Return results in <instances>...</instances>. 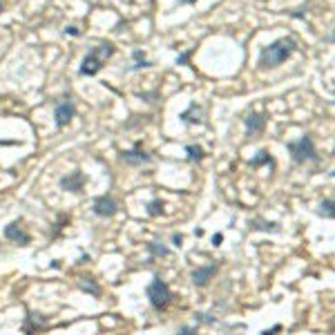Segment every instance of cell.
Instances as JSON below:
<instances>
[{"instance_id": "3957f363", "label": "cell", "mask_w": 335, "mask_h": 335, "mask_svg": "<svg viewBox=\"0 0 335 335\" xmlns=\"http://www.w3.org/2000/svg\"><path fill=\"white\" fill-rule=\"evenodd\" d=\"M288 152H291L293 161L295 163H304V161H317V152L315 146H313V139L308 134H304L300 141H291L286 143Z\"/></svg>"}, {"instance_id": "484cf974", "label": "cell", "mask_w": 335, "mask_h": 335, "mask_svg": "<svg viewBox=\"0 0 335 335\" xmlns=\"http://www.w3.org/2000/svg\"><path fill=\"white\" fill-rule=\"evenodd\" d=\"M328 40H333V43H335V29H333V34L328 36Z\"/></svg>"}, {"instance_id": "ba28073f", "label": "cell", "mask_w": 335, "mask_h": 335, "mask_svg": "<svg viewBox=\"0 0 335 335\" xmlns=\"http://www.w3.org/2000/svg\"><path fill=\"white\" fill-rule=\"evenodd\" d=\"M264 125H266L264 114H248V118H246V132H248V137L261 134L264 132Z\"/></svg>"}, {"instance_id": "ffe728a7", "label": "cell", "mask_w": 335, "mask_h": 335, "mask_svg": "<svg viewBox=\"0 0 335 335\" xmlns=\"http://www.w3.org/2000/svg\"><path fill=\"white\" fill-rule=\"evenodd\" d=\"M134 58H141V51H134ZM148 65H150V63L143 58V60H139V63L134 65V70H139V67H148Z\"/></svg>"}, {"instance_id": "5bb4252c", "label": "cell", "mask_w": 335, "mask_h": 335, "mask_svg": "<svg viewBox=\"0 0 335 335\" xmlns=\"http://www.w3.org/2000/svg\"><path fill=\"white\" fill-rule=\"evenodd\" d=\"M264 163H268V166H275V163H273V157H271V154H268L266 150H261V152H257V157L250 161V166H252V168H259V166H264Z\"/></svg>"}, {"instance_id": "2e32d148", "label": "cell", "mask_w": 335, "mask_h": 335, "mask_svg": "<svg viewBox=\"0 0 335 335\" xmlns=\"http://www.w3.org/2000/svg\"><path fill=\"white\" fill-rule=\"evenodd\" d=\"M148 250H150L152 255H157V257H166V255H170V250L166 248V246L157 244V241H152V244H148Z\"/></svg>"}, {"instance_id": "5b68a950", "label": "cell", "mask_w": 335, "mask_h": 335, "mask_svg": "<svg viewBox=\"0 0 335 335\" xmlns=\"http://www.w3.org/2000/svg\"><path fill=\"white\" fill-rule=\"evenodd\" d=\"M54 114H56V125H58V127H65L67 123L74 118V105H72V101H60V103H56Z\"/></svg>"}, {"instance_id": "7402d4cb", "label": "cell", "mask_w": 335, "mask_h": 335, "mask_svg": "<svg viewBox=\"0 0 335 335\" xmlns=\"http://www.w3.org/2000/svg\"><path fill=\"white\" fill-rule=\"evenodd\" d=\"M282 331V326L277 324V326H273V328H268V331H264V335H273V333H280Z\"/></svg>"}, {"instance_id": "83f0119b", "label": "cell", "mask_w": 335, "mask_h": 335, "mask_svg": "<svg viewBox=\"0 0 335 335\" xmlns=\"http://www.w3.org/2000/svg\"><path fill=\"white\" fill-rule=\"evenodd\" d=\"M331 177H335V170H333V172H331Z\"/></svg>"}, {"instance_id": "e0dca14e", "label": "cell", "mask_w": 335, "mask_h": 335, "mask_svg": "<svg viewBox=\"0 0 335 335\" xmlns=\"http://www.w3.org/2000/svg\"><path fill=\"white\" fill-rule=\"evenodd\" d=\"M252 228L257 230H271V233H280V226L277 224H264V221H255V226Z\"/></svg>"}, {"instance_id": "7a4b0ae2", "label": "cell", "mask_w": 335, "mask_h": 335, "mask_svg": "<svg viewBox=\"0 0 335 335\" xmlns=\"http://www.w3.org/2000/svg\"><path fill=\"white\" fill-rule=\"evenodd\" d=\"M114 54V45L110 43H103L99 47L90 49V54L83 58V63H81V74L83 76H94L101 72V67L107 63V58Z\"/></svg>"}, {"instance_id": "30bf717a", "label": "cell", "mask_w": 335, "mask_h": 335, "mask_svg": "<svg viewBox=\"0 0 335 335\" xmlns=\"http://www.w3.org/2000/svg\"><path fill=\"white\" fill-rule=\"evenodd\" d=\"M217 273V266H206V268H197V271L192 273V284L194 286H206L210 280H213V275Z\"/></svg>"}, {"instance_id": "44dd1931", "label": "cell", "mask_w": 335, "mask_h": 335, "mask_svg": "<svg viewBox=\"0 0 335 335\" xmlns=\"http://www.w3.org/2000/svg\"><path fill=\"white\" fill-rule=\"evenodd\" d=\"M179 333H181V335H192V333H197V328H190V326H181V328H179Z\"/></svg>"}, {"instance_id": "603a6c76", "label": "cell", "mask_w": 335, "mask_h": 335, "mask_svg": "<svg viewBox=\"0 0 335 335\" xmlns=\"http://www.w3.org/2000/svg\"><path fill=\"white\" fill-rule=\"evenodd\" d=\"M221 239H224L221 235H215V237H213V244H215V246H219V244H221Z\"/></svg>"}, {"instance_id": "9a60e30c", "label": "cell", "mask_w": 335, "mask_h": 335, "mask_svg": "<svg viewBox=\"0 0 335 335\" xmlns=\"http://www.w3.org/2000/svg\"><path fill=\"white\" fill-rule=\"evenodd\" d=\"M185 152H188L190 161H201V159H204V150H201L199 146H188V148H185Z\"/></svg>"}, {"instance_id": "ac0fdd59", "label": "cell", "mask_w": 335, "mask_h": 335, "mask_svg": "<svg viewBox=\"0 0 335 335\" xmlns=\"http://www.w3.org/2000/svg\"><path fill=\"white\" fill-rule=\"evenodd\" d=\"M81 286H83L85 291H92V295H99V293H101V291H99V286H96L92 280H90V284H87V282H85V277H83V282H81Z\"/></svg>"}, {"instance_id": "9c48e42d", "label": "cell", "mask_w": 335, "mask_h": 335, "mask_svg": "<svg viewBox=\"0 0 335 335\" xmlns=\"http://www.w3.org/2000/svg\"><path fill=\"white\" fill-rule=\"evenodd\" d=\"M5 237H7V239H12V241H16V244H20V246L29 244V235L25 233V230L20 228L18 224H9L7 228H5Z\"/></svg>"}, {"instance_id": "8fae6325", "label": "cell", "mask_w": 335, "mask_h": 335, "mask_svg": "<svg viewBox=\"0 0 335 335\" xmlns=\"http://www.w3.org/2000/svg\"><path fill=\"white\" fill-rule=\"evenodd\" d=\"M121 159L127 163V166H143V163L150 161V154H146L141 150H130V152H123Z\"/></svg>"}, {"instance_id": "8992f818", "label": "cell", "mask_w": 335, "mask_h": 335, "mask_svg": "<svg viewBox=\"0 0 335 335\" xmlns=\"http://www.w3.org/2000/svg\"><path fill=\"white\" fill-rule=\"evenodd\" d=\"M116 210H118V206L112 197H99L94 201V213L99 215V217H112Z\"/></svg>"}, {"instance_id": "6da1fadb", "label": "cell", "mask_w": 335, "mask_h": 335, "mask_svg": "<svg viewBox=\"0 0 335 335\" xmlns=\"http://www.w3.org/2000/svg\"><path fill=\"white\" fill-rule=\"evenodd\" d=\"M295 49H297V43L293 38H280V40H275V43H271L268 47L261 49V54H259V67H264V70H266V67L282 65Z\"/></svg>"}, {"instance_id": "7c38bea8", "label": "cell", "mask_w": 335, "mask_h": 335, "mask_svg": "<svg viewBox=\"0 0 335 335\" xmlns=\"http://www.w3.org/2000/svg\"><path fill=\"white\" fill-rule=\"evenodd\" d=\"M201 116H204V110H201L197 103H190V107L181 114L183 123H201Z\"/></svg>"}, {"instance_id": "d6986e66", "label": "cell", "mask_w": 335, "mask_h": 335, "mask_svg": "<svg viewBox=\"0 0 335 335\" xmlns=\"http://www.w3.org/2000/svg\"><path fill=\"white\" fill-rule=\"evenodd\" d=\"M148 213H150L152 217H154V215H159V213H163V204H161V201H152V204H150V210H148Z\"/></svg>"}, {"instance_id": "cb8c5ba5", "label": "cell", "mask_w": 335, "mask_h": 335, "mask_svg": "<svg viewBox=\"0 0 335 335\" xmlns=\"http://www.w3.org/2000/svg\"><path fill=\"white\" fill-rule=\"evenodd\" d=\"M172 239H174V244H177V246H181V241H183V239H181V235H174Z\"/></svg>"}, {"instance_id": "d4e9b609", "label": "cell", "mask_w": 335, "mask_h": 335, "mask_svg": "<svg viewBox=\"0 0 335 335\" xmlns=\"http://www.w3.org/2000/svg\"><path fill=\"white\" fill-rule=\"evenodd\" d=\"M67 34H70V36L74 34V36H76V34H79V29H76V27H67Z\"/></svg>"}, {"instance_id": "52a82bcc", "label": "cell", "mask_w": 335, "mask_h": 335, "mask_svg": "<svg viewBox=\"0 0 335 335\" xmlns=\"http://www.w3.org/2000/svg\"><path fill=\"white\" fill-rule=\"evenodd\" d=\"M83 185H85V174L83 172H72L70 177H63L60 179V188H65V190H70V192H81L83 190Z\"/></svg>"}, {"instance_id": "4fadbf2b", "label": "cell", "mask_w": 335, "mask_h": 335, "mask_svg": "<svg viewBox=\"0 0 335 335\" xmlns=\"http://www.w3.org/2000/svg\"><path fill=\"white\" fill-rule=\"evenodd\" d=\"M317 215H319V217H324V219H335V201L324 199L322 204H319V208H317Z\"/></svg>"}, {"instance_id": "277c9868", "label": "cell", "mask_w": 335, "mask_h": 335, "mask_svg": "<svg viewBox=\"0 0 335 335\" xmlns=\"http://www.w3.org/2000/svg\"><path fill=\"white\" fill-rule=\"evenodd\" d=\"M148 300L157 311H163V308H168V304L172 302V293H170L168 284L161 280V277H154L150 282V286H148Z\"/></svg>"}, {"instance_id": "f1b7e54d", "label": "cell", "mask_w": 335, "mask_h": 335, "mask_svg": "<svg viewBox=\"0 0 335 335\" xmlns=\"http://www.w3.org/2000/svg\"><path fill=\"white\" fill-rule=\"evenodd\" d=\"M0 12H3V5H0Z\"/></svg>"}, {"instance_id": "4316f807", "label": "cell", "mask_w": 335, "mask_h": 335, "mask_svg": "<svg viewBox=\"0 0 335 335\" xmlns=\"http://www.w3.org/2000/svg\"><path fill=\"white\" fill-rule=\"evenodd\" d=\"M181 3H194V0H181Z\"/></svg>"}]
</instances>
